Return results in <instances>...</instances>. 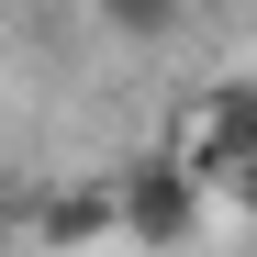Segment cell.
<instances>
[{
    "label": "cell",
    "mask_w": 257,
    "mask_h": 257,
    "mask_svg": "<svg viewBox=\"0 0 257 257\" xmlns=\"http://www.w3.org/2000/svg\"><path fill=\"white\" fill-rule=\"evenodd\" d=\"M168 157H179L201 190H235L246 168H257V78H212V90L190 101V135L168 146Z\"/></svg>",
    "instance_id": "obj_2"
},
{
    "label": "cell",
    "mask_w": 257,
    "mask_h": 257,
    "mask_svg": "<svg viewBox=\"0 0 257 257\" xmlns=\"http://www.w3.org/2000/svg\"><path fill=\"white\" fill-rule=\"evenodd\" d=\"M101 235H112V190H67L45 212V246H101Z\"/></svg>",
    "instance_id": "obj_3"
},
{
    "label": "cell",
    "mask_w": 257,
    "mask_h": 257,
    "mask_svg": "<svg viewBox=\"0 0 257 257\" xmlns=\"http://www.w3.org/2000/svg\"><path fill=\"white\" fill-rule=\"evenodd\" d=\"M235 212H246V224H257V168H246V179H235Z\"/></svg>",
    "instance_id": "obj_5"
},
{
    "label": "cell",
    "mask_w": 257,
    "mask_h": 257,
    "mask_svg": "<svg viewBox=\"0 0 257 257\" xmlns=\"http://www.w3.org/2000/svg\"><path fill=\"white\" fill-rule=\"evenodd\" d=\"M123 34H179V0H101Z\"/></svg>",
    "instance_id": "obj_4"
},
{
    "label": "cell",
    "mask_w": 257,
    "mask_h": 257,
    "mask_svg": "<svg viewBox=\"0 0 257 257\" xmlns=\"http://www.w3.org/2000/svg\"><path fill=\"white\" fill-rule=\"evenodd\" d=\"M201 212H212V190L190 179L179 157H135L112 179V235H135V246H190Z\"/></svg>",
    "instance_id": "obj_1"
}]
</instances>
